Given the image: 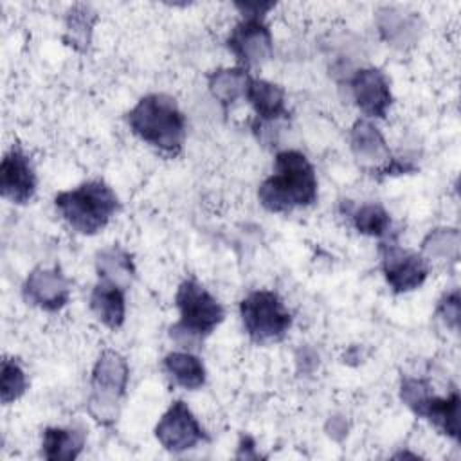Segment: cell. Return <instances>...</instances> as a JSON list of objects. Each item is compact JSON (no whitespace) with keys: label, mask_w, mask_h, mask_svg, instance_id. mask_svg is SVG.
I'll return each instance as SVG.
<instances>
[{"label":"cell","mask_w":461,"mask_h":461,"mask_svg":"<svg viewBox=\"0 0 461 461\" xmlns=\"http://www.w3.org/2000/svg\"><path fill=\"white\" fill-rule=\"evenodd\" d=\"M272 32L259 16H243L227 36V49L234 54L240 67H261L272 56Z\"/></svg>","instance_id":"9"},{"label":"cell","mask_w":461,"mask_h":461,"mask_svg":"<svg viewBox=\"0 0 461 461\" xmlns=\"http://www.w3.org/2000/svg\"><path fill=\"white\" fill-rule=\"evenodd\" d=\"M81 427H47L41 439V456L49 461H72L85 447Z\"/></svg>","instance_id":"17"},{"label":"cell","mask_w":461,"mask_h":461,"mask_svg":"<svg viewBox=\"0 0 461 461\" xmlns=\"http://www.w3.org/2000/svg\"><path fill=\"white\" fill-rule=\"evenodd\" d=\"M38 178L31 158L23 153L18 144L4 155L0 164V193L5 200L23 205L32 200L36 193Z\"/></svg>","instance_id":"11"},{"label":"cell","mask_w":461,"mask_h":461,"mask_svg":"<svg viewBox=\"0 0 461 461\" xmlns=\"http://www.w3.org/2000/svg\"><path fill=\"white\" fill-rule=\"evenodd\" d=\"M274 2H236L234 7L241 13V16H259L265 18V14L274 9Z\"/></svg>","instance_id":"27"},{"label":"cell","mask_w":461,"mask_h":461,"mask_svg":"<svg viewBox=\"0 0 461 461\" xmlns=\"http://www.w3.org/2000/svg\"><path fill=\"white\" fill-rule=\"evenodd\" d=\"M351 221L355 229L364 236L384 238L389 232L391 218L389 212L380 203H362L351 212Z\"/></svg>","instance_id":"22"},{"label":"cell","mask_w":461,"mask_h":461,"mask_svg":"<svg viewBox=\"0 0 461 461\" xmlns=\"http://www.w3.org/2000/svg\"><path fill=\"white\" fill-rule=\"evenodd\" d=\"M128 126L142 142L167 157H176L185 142V115L175 97L148 94L126 113Z\"/></svg>","instance_id":"2"},{"label":"cell","mask_w":461,"mask_h":461,"mask_svg":"<svg viewBox=\"0 0 461 461\" xmlns=\"http://www.w3.org/2000/svg\"><path fill=\"white\" fill-rule=\"evenodd\" d=\"M384 277L394 294H405L421 286L429 276L427 259L412 250L402 249L394 241L378 247Z\"/></svg>","instance_id":"8"},{"label":"cell","mask_w":461,"mask_h":461,"mask_svg":"<svg viewBox=\"0 0 461 461\" xmlns=\"http://www.w3.org/2000/svg\"><path fill=\"white\" fill-rule=\"evenodd\" d=\"M438 315L441 317V321L452 328L457 330L459 328V315H461V301H459V292L452 290L448 294H445L439 299L438 304Z\"/></svg>","instance_id":"26"},{"label":"cell","mask_w":461,"mask_h":461,"mask_svg":"<svg viewBox=\"0 0 461 461\" xmlns=\"http://www.w3.org/2000/svg\"><path fill=\"white\" fill-rule=\"evenodd\" d=\"M95 22L97 13L88 4H74L65 16L63 41L81 54L88 52Z\"/></svg>","instance_id":"20"},{"label":"cell","mask_w":461,"mask_h":461,"mask_svg":"<svg viewBox=\"0 0 461 461\" xmlns=\"http://www.w3.org/2000/svg\"><path fill=\"white\" fill-rule=\"evenodd\" d=\"M349 146L360 167L369 173L384 175L391 160V149L380 130L364 119H358L349 131Z\"/></svg>","instance_id":"13"},{"label":"cell","mask_w":461,"mask_h":461,"mask_svg":"<svg viewBox=\"0 0 461 461\" xmlns=\"http://www.w3.org/2000/svg\"><path fill=\"white\" fill-rule=\"evenodd\" d=\"M128 378L130 367L126 358L115 349L101 351L92 367L88 396V412L99 425L110 427L115 423Z\"/></svg>","instance_id":"5"},{"label":"cell","mask_w":461,"mask_h":461,"mask_svg":"<svg viewBox=\"0 0 461 461\" xmlns=\"http://www.w3.org/2000/svg\"><path fill=\"white\" fill-rule=\"evenodd\" d=\"M434 396V391L429 384V380L423 378H412V376H403L400 384V398L402 402L416 414L421 418L427 403Z\"/></svg>","instance_id":"25"},{"label":"cell","mask_w":461,"mask_h":461,"mask_svg":"<svg viewBox=\"0 0 461 461\" xmlns=\"http://www.w3.org/2000/svg\"><path fill=\"white\" fill-rule=\"evenodd\" d=\"M175 304L180 319L169 328V335L187 351L200 348L225 319L221 303L196 279H184L175 294Z\"/></svg>","instance_id":"3"},{"label":"cell","mask_w":461,"mask_h":461,"mask_svg":"<svg viewBox=\"0 0 461 461\" xmlns=\"http://www.w3.org/2000/svg\"><path fill=\"white\" fill-rule=\"evenodd\" d=\"M124 288L99 279L90 294V310L101 324L110 330H119L126 317Z\"/></svg>","instance_id":"15"},{"label":"cell","mask_w":461,"mask_h":461,"mask_svg":"<svg viewBox=\"0 0 461 461\" xmlns=\"http://www.w3.org/2000/svg\"><path fill=\"white\" fill-rule=\"evenodd\" d=\"M236 457H245V459H258L259 454L256 452V443L250 436H241L240 445H238V454Z\"/></svg>","instance_id":"28"},{"label":"cell","mask_w":461,"mask_h":461,"mask_svg":"<svg viewBox=\"0 0 461 461\" xmlns=\"http://www.w3.org/2000/svg\"><path fill=\"white\" fill-rule=\"evenodd\" d=\"M259 203L270 212H288L317 200V175L312 162L297 149L276 155L274 173L258 189Z\"/></svg>","instance_id":"1"},{"label":"cell","mask_w":461,"mask_h":461,"mask_svg":"<svg viewBox=\"0 0 461 461\" xmlns=\"http://www.w3.org/2000/svg\"><path fill=\"white\" fill-rule=\"evenodd\" d=\"M95 270L99 279L113 283L121 288H130L135 279V263L128 250L119 245L106 247L95 256Z\"/></svg>","instance_id":"18"},{"label":"cell","mask_w":461,"mask_h":461,"mask_svg":"<svg viewBox=\"0 0 461 461\" xmlns=\"http://www.w3.org/2000/svg\"><path fill=\"white\" fill-rule=\"evenodd\" d=\"M252 76L243 67H225L216 68L207 76V86L212 97L223 106L229 108L238 99L247 95Z\"/></svg>","instance_id":"16"},{"label":"cell","mask_w":461,"mask_h":461,"mask_svg":"<svg viewBox=\"0 0 461 461\" xmlns=\"http://www.w3.org/2000/svg\"><path fill=\"white\" fill-rule=\"evenodd\" d=\"M54 205L68 227L85 236L103 230L121 209L117 194L103 180H88L58 193Z\"/></svg>","instance_id":"4"},{"label":"cell","mask_w":461,"mask_h":461,"mask_svg":"<svg viewBox=\"0 0 461 461\" xmlns=\"http://www.w3.org/2000/svg\"><path fill=\"white\" fill-rule=\"evenodd\" d=\"M70 279L59 265L36 267L22 285L23 301L43 312H59L70 301Z\"/></svg>","instance_id":"10"},{"label":"cell","mask_w":461,"mask_h":461,"mask_svg":"<svg viewBox=\"0 0 461 461\" xmlns=\"http://www.w3.org/2000/svg\"><path fill=\"white\" fill-rule=\"evenodd\" d=\"M245 97L254 108V121L258 122L277 124L279 121H286L290 117L285 101V90L277 83L252 77Z\"/></svg>","instance_id":"14"},{"label":"cell","mask_w":461,"mask_h":461,"mask_svg":"<svg viewBox=\"0 0 461 461\" xmlns=\"http://www.w3.org/2000/svg\"><path fill=\"white\" fill-rule=\"evenodd\" d=\"M459 232L457 229H434L421 243V250L429 258L457 259L459 258Z\"/></svg>","instance_id":"23"},{"label":"cell","mask_w":461,"mask_h":461,"mask_svg":"<svg viewBox=\"0 0 461 461\" xmlns=\"http://www.w3.org/2000/svg\"><path fill=\"white\" fill-rule=\"evenodd\" d=\"M164 371L171 380L189 391H196L205 384V367L191 351H171L162 360Z\"/></svg>","instance_id":"19"},{"label":"cell","mask_w":461,"mask_h":461,"mask_svg":"<svg viewBox=\"0 0 461 461\" xmlns=\"http://www.w3.org/2000/svg\"><path fill=\"white\" fill-rule=\"evenodd\" d=\"M459 394L452 391L448 396L434 394L427 403L421 418L429 420L441 434L459 439Z\"/></svg>","instance_id":"21"},{"label":"cell","mask_w":461,"mask_h":461,"mask_svg":"<svg viewBox=\"0 0 461 461\" xmlns=\"http://www.w3.org/2000/svg\"><path fill=\"white\" fill-rule=\"evenodd\" d=\"M349 86L355 104L364 115L385 119L393 104V94L389 79L380 68L367 67L357 70L349 81Z\"/></svg>","instance_id":"12"},{"label":"cell","mask_w":461,"mask_h":461,"mask_svg":"<svg viewBox=\"0 0 461 461\" xmlns=\"http://www.w3.org/2000/svg\"><path fill=\"white\" fill-rule=\"evenodd\" d=\"M240 315L249 339L256 344L281 340L292 326V313L274 290H254L240 303Z\"/></svg>","instance_id":"6"},{"label":"cell","mask_w":461,"mask_h":461,"mask_svg":"<svg viewBox=\"0 0 461 461\" xmlns=\"http://www.w3.org/2000/svg\"><path fill=\"white\" fill-rule=\"evenodd\" d=\"M155 438L173 454L185 452L202 441H209L207 432L184 400H175L160 416L155 425Z\"/></svg>","instance_id":"7"},{"label":"cell","mask_w":461,"mask_h":461,"mask_svg":"<svg viewBox=\"0 0 461 461\" xmlns=\"http://www.w3.org/2000/svg\"><path fill=\"white\" fill-rule=\"evenodd\" d=\"M0 398L4 405H9L22 398L27 391V376L22 366L14 358H4L2 360V371H0Z\"/></svg>","instance_id":"24"}]
</instances>
